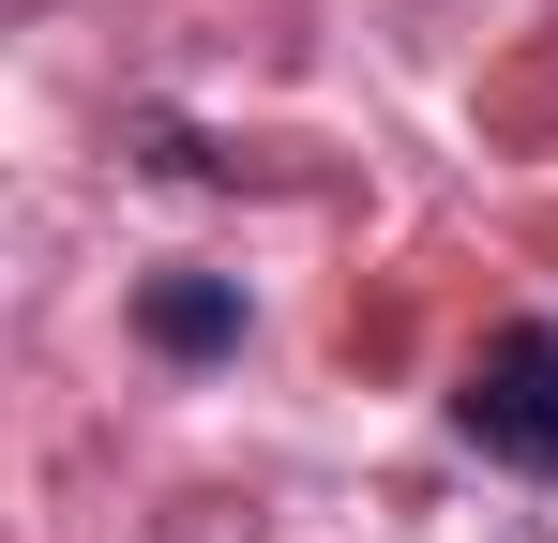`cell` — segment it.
Returning <instances> with one entry per match:
<instances>
[{"instance_id": "1", "label": "cell", "mask_w": 558, "mask_h": 543, "mask_svg": "<svg viewBox=\"0 0 558 543\" xmlns=\"http://www.w3.org/2000/svg\"><path fill=\"white\" fill-rule=\"evenodd\" d=\"M453 423H468V452H498V468H558V333L544 317H513L498 348L468 362Z\"/></svg>"}, {"instance_id": "2", "label": "cell", "mask_w": 558, "mask_h": 543, "mask_svg": "<svg viewBox=\"0 0 558 543\" xmlns=\"http://www.w3.org/2000/svg\"><path fill=\"white\" fill-rule=\"evenodd\" d=\"M136 348L227 362V348H242V272H151V287H136Z\"/></svg>"}]
</instances>
